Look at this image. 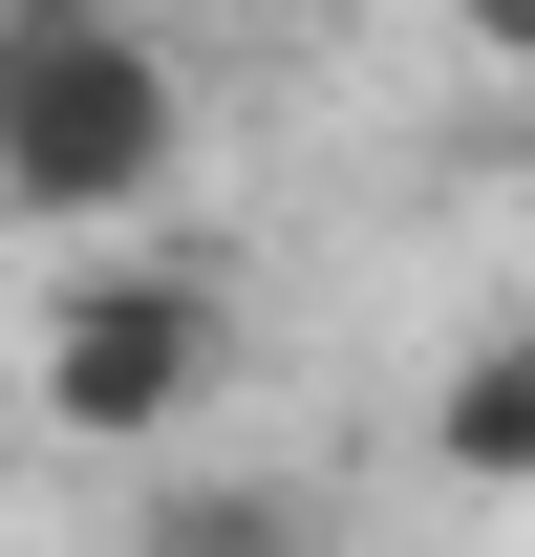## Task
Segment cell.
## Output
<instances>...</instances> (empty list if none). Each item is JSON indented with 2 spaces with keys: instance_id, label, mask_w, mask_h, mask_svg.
I'll list each match as a JSON object with an SVG mask.
<instances>
[{
  "instance_id": "obj_2",
  "label": "cell",
  "mask_w": 535,
  "mask_h": 557,
  "mask_svg": "<svg viewBox=\"0 0 535 557\" xmlns=\"http://www.w3.org/2000/svg\"><path fill=\"white\" fill-rule=\"evenodd\" d=\"M236 364H258L236 258H108V278H43V429H65V450L172 472V450L236 408Z\"/></svg>"
},
{
  "instance_id": "obj_1",
  "label": "cell",
  "mask_w": 535,
  "mask_h": 557,
  "mask_svg": "<svg viewBox=\"0 0 535 557\" xmlns=\"http://www.w3.org/2000/svg\"><path fill=\"white\" fill-rule=\"evenodd\" d=\"M194 172V65L129 0H0V214L22 236H129Z\"/></svg>"
},
{
  "instance_id": "obj_4",
  "label": "cell",
  "mask_w": 535,
  "mask_h": 557,
  "mask_svg": "<svg viewBox=\"0 0 535 557\" xmlns=\"http://www.w3.org/2000/svg\"><path fill=\"white\" fill-rule=\"evenodd\" d=\"M450 493H535V322H471L450 364H428V429H407Z\"/></svg>"
},
{
  "instance_id": "obj_3",
  "label": "cell",
  "mask_w": 535,
  "mask_h": 557,
  "mask_svg": "<svg viewBox=\"0 0 535 557\" xmlns=\"http://www.w3.org/2000/svg\"><path fill=\"white\" fill-rule=\"evenodd\" d=\"M129 557H343V515L278 450H172V472L129 493Z\"/></svg>"
},
{
  "instance_id": "obj_5",
  "label": "cell",
  "mask_w": 535,
  "mask_h": 557,
  "mask_svg": "<svg viewBox=\"0 0 535 557\" xmlns=\"http://www.w3.org/2000/svg\"><path fill=\"white\" fill-rule=\"evenodd\" d=\"M450 44H471L493 86H535V0H450Z\"/></svg>"
}]
</instances>
